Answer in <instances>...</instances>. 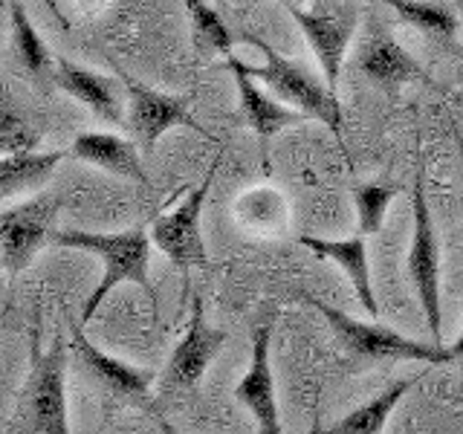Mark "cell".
Listing matches in <instances>:
<instances>
[{
    "label": "cell",
    "instance_id": "6da1fadb",
    "mask_svg": "<svg viewBox=\"0 0 463 434\" xmlns=\"http://www.w3.org/2000/svg\"><path fill=\"white\" fill-rule=\"evenodd\" d=\"M55 246L61 250H79L96 255L101 260V281L84 301L81 325H90L105 298L119 284H139L154 298L151 287V231L148 229H125V231H87V229H64L55 231Z\"/></svg>",
    "mask_w": 463,
    "mask_h": 434
},
{
    "label": "cell",
    "instance_id": "7a4b0ae2",
    "mask_svg": "<svg viewBox=\"0 0 463 434\" xmlns=\"http://www.w3.org/2000/svg\"><path fill=\"white\" fill-rule=\"evenodd\" d=\"M246 41L264 55V64L260 67H246L250 76L264 84L269 93H275V99L284 101L287 108L304 113L307 119H318L322 125H327L333 134H339L342 130L339 96L327 87L325 76H316L307 64L275 52L267 41L252 38V35H246Z\"/></svg>",
    "mask_w": 463,
    "mask_h": 434
},
{
    "label": "cell",
    "instance_id": "3957f363",
    "mask_svg": "<svg viewBox=\"0 0 463 434\" xmlns=\"http://www.w3.org/2000/svg\"><path fill=\"white\" fill-rule=\"evenodd\" d=\"M24 434H72L67 411V342L55 339L41 351L33 339V368L21 391Z\"/></svg>",
    "mask_w": 463,
    "mask_h": 434
},
{
    "label": "cell",
    "instance_id": "277c9868",
    "mask_svg": "<svg viewBox=\"0 0 463 434\" xmlns=\"http://www.w3.org/2000/svg\"><path fill=\"white\" fill-rule=\"evenodd\" d=\"M304 301L313 304V307L327 318V325L333 333L342 339L347 347V354L365 362H380V359H405V362H426V365H443V362H452L455 354L452 347L443 344H426V342H414L402 333L391 330L380 322H359L347 313L330 307L327 301L316 298V296H304Z\"/></svg>",
    "mask_w": 463,
    "mask_h": 434
},
{
    "label": "cell",
    "instance_id": "5b68a950",
    "mask_svg": "<svg viewBox=\"0 0 463 434\" xmlns=\"http://www.w3.org/2000/svg\"><path fill=\"white\" fill-rule=\"evenodd\" d=\"M414 226L409 246V278L420 301V310L429 325L434 344H443V301H440V243L434 231L423 171L414 180Z\"/></svg>",
    "mask_w": 463,
    "mask_h": 434
},
{
    "label": "cell",
    "instance_id": "8992f818",
    "mask_svg": "<svg viewBox=\"0 0 463 434\" xmlns=\"http://www.w3.org/2000/svg\"><path fill=\"white\" fill-rule=\"evenodd\" d=\"M221 163H223V154H217L203 183L192 188L171 212L159 214L148 229L151 243L180 269L209 264L206 243H203V231H200V214H203V206H206L209 188L214 183V174L221 168Z\"/></svg>",
    "mask_w": 463,
    "mask_h": 434
},
{
    "label": "cell",
    "instance_id": "52a82bcc",
    "mask_svg": "<svg viewBox=\"0 0 463 434\" xmlns=\"http://www.w3.org/2000/svg\"><path fill=\"white\" fill-rule=\"evenodd\" d=\"M289 14H293V21L298 24L304 41L310 43L327 87L336 93L345 55H347V47H351L356 24H359L356 6L342 4V0H325V4H316L310 9L289 6Z\"/></svg>",
    "mask_w": 463,
    "mask_h": 434
},
{
    "label": "cell",
    "instance_id": "ba28073f",
    "mask_svg": "<svg viewBox=\"0 0 463 434\" xmlns=\"http://www.w3.org/2000/svg\"><path fill=\"white\" fill-rule=\"evenodd\" d=\"M58 200L52 194L29 197L0 212V269L18 275L55 238Z\"/></svg>",
    "mask_w": 463,
    "mask_h": 434
},
{
    "label": "cell",
    "instance_id": "9c48e42d",
    "mask_svg": "<svg viewBox=\"0 0 463 434\" xmlns=\"http://www.w3.org/2000/svg\"><path fill=\"white\" fill-rule=\"evenodd\" d=\"M119 79L128 93V127L142 151H154L156 142L171 127H192L209 139V130L192 116V99L188 96L154 90V87L130 79L128 72H119Z\"/></svg>",
    "mask_w": 463,
    "mask_h": 434
},
{
    "label": "cell",
    "instance_id": "30bf717a",
    "mask_svg": "<svg viewBox=\"0 0 463 434\" xmlns=\"http://www.w3.org/2000/svg\"><path fill=\"white\" fill-rule=\"evenodd\" d=\"M223 344H226V330L212 327L206 322L203 301L194 296L185 333H183V339L177 342V347H174V354L168 359L165 385L174 391H194L203 376H206L209 365L217 359V354L223 351Z\"/></svg>",
    "mask_w": 463,
    "mask_h": 434
},
{
    "label": "cell",
    "instance_id": "8fae6325",
    "mask_svg": "<svg viewBox=\"0 0 463 434\" xmlns=\"http://www.w3.org/2000/svg\"><path fill=\"white\" fill-rule=\"evenodd\" d=\"M269 342H272V325L264 322L252 330V359L246 368L243 380L235 385V397L252 411L258 434H284L281 414H279V397H275V380H272V362H269Z\"/></svg>",
    "mask_w": 463,
    "mask_h": 434
},
{
    "label": "cell",
    "instance_id": "7c38bea8",
    "mask_svg": "<svg viewBox=\"0 0 463 434\" xmlns=\"http://www.w3.org/2000/svg\"><path fill=\"white\" fill-rule=\"evenodd\" d=\"M356 64L362 70V76L385 93H397L400 87L420 81V79L426 81L423 67H420L414 58L400 47L385 26L368 29V35L359 43Z\"/></svg>",
    "mask_w": 463,
    "mask_h": 434
},
{
    "label": "cell",
    "instance_id": "4fadbf2b",
    "mask_svg": "<svg viewBox=\"0 0 463 434\" xmlns=\"http://www.w3.org/2000/svg\"><path fill=\"white\" fill-rule=\"evenodd\" d=\"M52 84L70 99H76L79 105H84L90 113H96L101 122L128 125V113L122 108V96H119V87H116V79L101 76V72L81 67L76 61H67V58H58Z\"/></svg>",
    "mask_w": 463,
    "mask_h": 434
},
{
    "label": "cell",
    "instance_id": "5bb4252c",
    "mask_svg": "<svg viewBox=\"0 0 463 434\" xmlns=\"http://www.w3.org/2000/svg\"><path fill=\"white\" fill-rule=\"evenodd\" d=\"M70 154L87 165H96L113 174V177L148 185V174L142 168L137 139H125L119 134H113V130H81L72 139Z\"/></svg>",
    "mask_w": 463,
    "mask_h": 434
},
{
    "label": "cell",
    "instance_id": "9a60e30c",
    "mask_svg": "<svg viewBox=\"0 0 463 434\" xmlns=\"http://www.w3.org/2000/svg\"><path fill=\"white\" fill-rule=\"evenodd\" d=\"M70 347L79 354V359L84 362V368L90 371L108 391H113V394H119L125 400H134V402L148 400L151 385H154V371L128 365V362L105 354L101 347H96L90 339L84 336L81 327H72Z\"/></svg>",
    "mask_w": 463,
    "mask_h": 434
},
{
    "label": "cell",
    "instance_id": "2e32d148",
    "mask_svg": "<svg viewBox=\"0 0 463 434\" xmlns=\"http://www.w3.org/2000/svg\"><path fill=\"white\" fill-rule=\"evenodd\" d=\"M226 67L232 70V76H235V84H238V96H241V113L246 125H250L255 134L269 142L275 134H281L284 127L289 125H298L304 122L307 116L287 108L284 101L272 99L269 93H264V87H260V81H255L250 76V70H246L243 61H238L235 55L226 58Z\"/></svg>",
    "mask_w": 463,
    "mask_h": 434
},
{
    "label": "cell",
    "instance_id": "e0dca14e",
    "mask_svg": "<svg viewBox=\"0 0 463 434\" xmlns=\"http://www.w3.org/2000/svg\"><path fill=\"white\" fill-rule=\"evenodd\" d=\"M301 246L313 250L318 258H327L333 264H339V269L347 275L359 304L365 307L368 316H380V304L373 296V284H371V267H368V246L365 238H342V241H327V238H313V235H301Z\"/></svg>",
    "mask_w": 463,
    "mask_h": 434
},
{
    "label": "cell",
    "instance_id": "ac0fdd59",
    "mask_svg": "<svg viewBox=\"0 0 463 434\" xmlns=\"http://www.w3.org/2000/svg\"><path fill=\"white\" fill-rule=\"evenodd\" d=\"M235 223L252 238H281L289 226V200L272 185H255L232 203Z\"/></svg>",
    "mask_w": 463,
    "mask_h": 434
},
{
    "label": "cell",
    "instance_id": "d6986e66",
    "mask_svg": "<svg viewBox=\"0 0 463 434\" xmlns=\"http://www.w3.org/2000/svg\"><path fill=\"white\" fill-rule=\"evenodd\" d=\"M67 154L64 151H29L0 156V200L38 194Z\"/></svg>",
    "mask_w": 463,
    "mask_h": 434
},
{
    "label": "cell",
    "instance_id": "ffe728a7",
    "mask_svg": "<svg viewBox=\"0 0 463 434\" xmlns=\"http://www.w3.org/2000/svg\"><path fill=\"white\" fill-rule=\"evenodd\" d=\"M417 380H400L391 382L383 394H376L373 400H368L365 405H359L351 414H345L342 420H336L333 426L322 429L318 434H383L388 417L394 414V409L400 405V400L409 394L411 385Z\"/></svg>",
    "mask_w": 463,
    "mask_h": 434
},
{
    "label": "cell",
    "instance_id": "44dd1931",
    "mask_svg": "<svg viewBox=\"0 0 463 434\" xmlns=\"http://www.w3.org/2000/svg\"><path fill=\"white\" fill-rule=\"evenodd\" d=\"M9 24H12L14 52H18L24 70L29 72V79H35V81L52 79V72H55L52 55L47 50V41L38 35L33 18H29L24 0H12L9 4Z\"/></svg>",
    "mask_w": 463,
    "mask_h": 434
},
{
    "label": "cell",
    "instance_id": "7402d4cb",
    "mask_svg": "<svg viewBox=\"0 0 463 434\" xmlns=\"http://www.w3.org/2000/svg\"><path fill=\"white\" fill-rule=\"evenodd\" d=\"M380 4L391 6L400 18L420 29L423 35L440 38V41H455L460 24V14H455L452 6L438 4V0H380Z\"/></svg>",
    "mask_w": 463,
    "mask_h": 434
},
{
    "label": "cell",
    "instance_id": "603a6c76",
    "mask_svg": "<svg viewBox=\"0 0 463 434\" xmlns=\"http://www.w3.org/2000/svg\"><path fill=\"white\" fill-rule=\"evenodd\" d=\"M183 4L188 12V24H192V41L197 52L229 58L235 50V35L221 18V12L209 6L206 0H183Z\"/></svg>",
    "mask_w": 463,
    "mask_h": 434
},
{
    "label": "cell",
    "instance_id": "cb8c5ba5",
    "mask_svg": "<svg viewBox=\"0 0 463 434\" xmlns=\"http://www.w3.org/2000/svg\"><path fill=\"white\" fill-rule=\"evenodd\" d=\"M397 197H400V188L388 185V183H359V185H354V206H356V223H359L362 238L376 235V231L383 229L385 214Z\"/></svg>",
    "mask_w": 463,
    "mask_h": 434
},
{
    "label": "cell",
    "instance_id": "d4e9b609",
    "mask_svg": "<svg viewBox=\"0 0 463 434\" xmlns=\"http://www.w3.org/2000/svg\"><path fill=\"white\" fill-rule=\"evenodd\" d=\"M41 134L14 110L9 101H0V156L38 151Z\"/></svg>",
    "mask_w": 463,
    "mask_h": 434
},
{
    "label": "cell",
    "instance_id": "484cf974",
    "mask_svg": "<svg viewBox=\"0 0 463 434\" xmlns=\"http://www.w3.org/2000/svg\"><path fill=\"white\" fill-rule=\"evenodd\" d=\"M452 354H455V359H460V362H463V330H460V336H458V342L452 344Z\"/></svg>",
    "mask_w": 463,
    "mask_h": 434
},
{
    "label": "cell",
    "instance_id": "4316f807",
    "mask_svg": "<svg viewBox=\"0 0 463 434\" xmlns=\"http://www.w3.org/2000/svg\"><path fill=\"white\" fill-rule=\"evenodd\" d=\"M275 4H281V6H298V4H307V0H275Z\"/></svg>",
    "mask_w": 463,
    "mask_h": 434
},
{
    "label": "cell",
    "instance_id": "83f0119b",
    "mask_svg": "<svg viewBox=\"0 0 463 434\" xmlns=\"http://www.w3.org/2000/svg\"><path fill=\"white\" fill-rule=\"evenodd\" d=\"M460 24H463V6H460Z\"/></svg>",
    "mask_w": 463,
    "mask_h": 434
},
{
    "label": "cell",
    "instance_id": "f1b7e54d",
    "mask_svg": "<svg viewBox=\"0 0 463 434\" xmlns=\"http://www.w3.org/2000/svg\"><path fill=\"white\" fill-rule=\"evenodd\" d=\"M0 325H4V318H0Z\"/></svg>",
    "mask_w": 463,
    "mask_h": 434
}]
</instances>
